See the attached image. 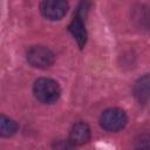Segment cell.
<instances>
[{"instance_id":"cell-5","label":"cell","mask_w":150,"mask_h":150,"mask_svg":"<svg viewBox=\"0 0 150 150\" xmlns=\"http://www.w3.org/2000/svg\"><path fill=\"white\" fill-rule=\"evenodd\" d=\"M90 138V128L84 122H77L73 125L70 132H69V139L68 142L71 145H82L87 143Z\"/></svg>"},{"instance_id":"cell-4","label":"cell","mask_w":150,"mask_h":150,"mask_svg":"<svg viewBox=\"0 0 150 150\" xmlns=\"http://www.w3.org/2000/svg\"><path fill=\"white\" fill-rule=\"evenodd\" d=\"M40 11L42 15L49 20H61L68 11V4L61 0L42 1L40 5Z\"/></svg>"},{"instance_id":"cell-3","label":"cell","mask_w":150,"mask_h":150,"mask_svg":"<svg viewBox=\"0 0 150 150\" xmlns=\"http://www.w3.org/2000/svg\"><path fill=\"white\" fill-rule=\"evenodd\" d=\"M27 61L35 68L45 69L54 63L55 55L45 46H33L27 50Z\"/></svg>"},{"instance_id":"cell-9","label":"cell","mask_w":150,"mask_h":150,"mask_svg":"<svg viewBox=\"0 0 150 150\" xmlns=\"http://www.w3.org/2000/svg\"><path fill=\"white\" fill-rule=\"evenodd\" d=\"M73 146L74 145L66 141H59L55 143V150H73Z\"/></svg>"},{"instance_id":"cell-7","label":"cell","mask_w":150,"mask_h":150,"mask_svg":"<svg viewBox=\"0 0 150 150\" xmlns=\"http://www.w3.org/2000/svg\"><path fill=\"white\" fill-rule=\"evenodd\" d=\"M134 94L136 96V98L145 104L149 100V76L144 75L143 77L138 79L137 82L134 86Z\"/></svg>"},{"instance_id":"cell-8","label":"cell","mask_w":150,"mask_h":150,"mask_svg":"<svg viewBox=\"0 0 150 150\" xmlns=\"http://www.w3.org/2000/svg\"><path fill=\"white\" fill-rule=\"evenodd\" d=\"M18 131V124L11 117L0 114V137H11Z\"/></svg>"},{"instance_id":"cell-6","label":"cell","mask_w":150,"mask_h":150,"mask_svg":"<svg viewBox=\"0 0 150 150\" xmlns=\"http://www.w3.org/2000/svg\"><path fill=\"white\" fill-rule=\"evenodd\" d=\"M68 30L73 34V36L77 41L79 46L81 48H83L86 42H87V30H86V26H84L83 19H82V16L79 13L74 16L71 22L69 23Z\"/></svg>"},{"instance_id":"cell-1","label":"cell","mask_w":150,"mask_h":150,"mask_svg":"<svg viewBox=\"0 0 150 150\" xmlns=\"http://www.w3.org/2000/svg\"><path fill=\"white\" fill-rule=\"evenodd\" d=\"M33 93L40 102L50 104L59 100L61 95V88L56 81L47 77H41L34 82Z\"/></svg>"},{"instance_id":"cell-10","label":"cell","mask_w":150,"mask_h":150,"mask_svg":"<svg viewBox=\"0 0 150 150\" xmlns=\"http://www.w3.org/2000/svg\"><path fill=\"white\" fill-rule=\"evenodd\" d=\"M149 137L145 136V137H141V139L137 142V145H136V150H149Z\"/></svg>"},{"instance_id":"cell-2","label":"cell","mask_w":150,"mask_h":150,"mask_svg":"<svg viewBox=\"0 0 150 150\" xmlns=\"http://www.w3.org/2000/svg\"><path fill=\"white\" fill-rule=\"evenodd\" d=\"M127 114L120 108H109L104 110L100 117L101 127L110 132H116L123 129L127 124Z\"/></svg>"}]
</instances>
